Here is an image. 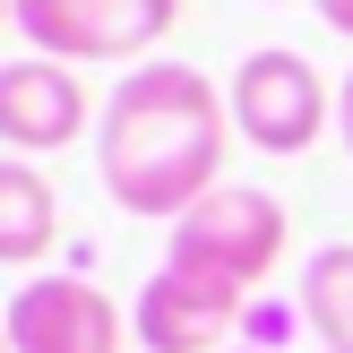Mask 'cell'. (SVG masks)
<instances>
[{"instance_id": "6da1fadb", "label": "cell", "mask_w": 353, "mask_h": 353, "mask_svg": "<svg viewBox=\"0 0 353 353\" xmlns=\"http://www.w3.org/2000/svg\"><path fill=\"white\" fill-rule=\"evenodd\" d=\"M224 147H233V103L190 61H138L95 121V172L121 216L181 224L207 190H224Z\"/></svg>"}, {"instance_id": "7a4b0ae2", "label": "cell", "mask_w": 353, "mask_h": 353, "mask_svg": "<svg viewBox=\"0 0 353 353\" xmlns=\"http://www.w3.org/2000/svg\"><path fill=\"white\" fill-rule=\"evenodd\" d=\"M285 233H293V224H285V199L224 181V190H207V199L190 207L181 224H172L164 268L250 293V285H268V276H276V259H285Z\"/></svg>"}, {"instance_id": "3957f363", "label": "cell", "mask_w": 353, "mask_h": 353, "mask_svg": "<svg viewBox=\"0 0 353 353\" xmlns=\"http://www.w3.org/2000/svg\"><path fill=\"white\" fill-rule=\"evenodd\" d=\"M224 103H233V130L250 138L259 155H310V147H319V130H327V78H319L293 43L241 52Z\"/></svg>"}, {"instance_id": "277c9868", "label": "cell", "mask_w": 353, "mask_h": 353, "mask_svg": "<svg viewBox=\"0 0 353 353\" xmlns=\"http://www.w3.org/2000/svg\"><path fill=\"white\" fill-rule=\"evenodd\" d=\"M181 26V0H17V34L43 61H147Z\"/></svg>"}, {"instance_id": "5b68a950", "label": "cell", "mask_w": 353, "mask_h": 353, "mask_svg": "<svg viewBox=\"0 0 353 353\" xmlns=\"http://www.w3.org/2000/svg\"><path fill=\"white\" fill-rule=\"evenodd\" d=\"M0 327H9L17 353H121V345H138L121 302L95 276H26L9 293V310H0Z\"/></svg>"}, {"instance_id": "8992f818", "label": "cell", "mask_w": 353, "mask_h": 353, "mask_svg": "<svg viewBox=\"0 0 353 353\" xmlns=\"http://www.w3.org/2000/svg\"><path fill=\"white\" fill-rule=\"evenodd\" d=\"M241 327H250V293L181 276V268H155L138 285V302H130L138 353H233Z\"/></svg>"}, {"instance_id": "52a82bcc", "label": "cell", "mask_w": 353, "mask_h": 353, "mask_svg": "<svg viewBox=\"0 0 353 353\" xmlns=\"http://www.w3.org/2000/svg\"><path fill=\"white\" fill-rule=\"evenodd\" d=\"M103 121V103L86 95V78L69 61H0V147L9 155H61L69 138H86Z\"/></svg>"}, {"instance_id": "ba28073f", "label": "cell", "mask_w": 353, "mask_h": 353, "mask_svg": "<svg viewBox=\"0 0 353 353\" xmlns=\"http://www.w3.org/2000/svg\"><path fill=\"white\" fill-rule=\"evenodd\" d=\"M61 241V190L34 155H0V268H43Z\"/></svg>"}, {"instance_id": "9c48e42d", "label": "cell", "mask_w": 353, "mask_h": 353, "mask_svg": "<svg viewBox=\"0 0 353 353\" xmlns=\"http://www.w3.org/2000/svg\"><path fill=\"white\" fill-rule=\"evenodd\" d=\"M302 319L327 353H353V241H319L302 268Z\"/></svg>"}, {"instance_id": "30bf717a", "label": "cell", "mask_w": 353, "mask_h": 353, "mask_svg": "<svg viewBox=\"0 0 353 353\" xmlns=\"http://www.w3.org/2000/svg\"><path fill=\"white\" fill-rule=\"evenodd\" d=\"M310 9H319L327 34H345V43H353V0H310Z\"/></svg>"}, {"instance_id": "8fae6325", "label": "cell", "mask_w": 353, "mask_h": 353, "mask_svg": "<svg viewBox=\"0 0 353 353\" xmlns=\"http://www.w3.org/2000/svg\"><path fill=\"white\" fill-rule=\"evenodd\" d=\"M336 138H345V155H353V69H345V86H336Z\"/></svg>"}, {"instance_id": "7c38bea8", "label": "cell", "mask_w": 353, "mask_h": 353, "mask_svg": "<svg viewBox=\"0 0 353 353\" xmlns=\"http://www.w3.org/2000/svg\"><path fill=\"white\" fill-rule=\"evenodd\" d=\"M0 26H17V0H0Z\"/></svg>"}, {"instance_id": "4fadbf2b", "label": "cell", "mask_w": 353, "mask_h": 353, "mask_svg": "<svg viewBox=\"0 0 353 353\" xmlns=\"http://www.w3.org/2000/svg\"><path fill=\"white\" fill-rule=\"evenodd\" d=\"M0 353H17V345H9V327H0Z\"/></svg>"}, {"instance_id": "5bb4252c", "label": "cell", "mask_w": 353, "mask_h": 353, "mask_svg": "<svg viewBox=\"0 0 353 353\" xmlns=\"http://www.w3.org/2000/svg\"><path fill=\"white\" fill-rule=\"evenodd\" d=\"M233 353H268V345H233Z\"/></svg>"}]
</instances>
